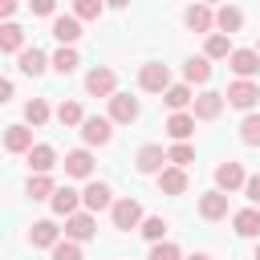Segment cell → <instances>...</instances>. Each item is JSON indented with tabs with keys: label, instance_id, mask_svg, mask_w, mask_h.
<instances>
[{
	"label": "cell",
	"instance_id": "6da1fadb",
	"mask_svg": "<svg viewBox=\"0 0 260 260\" xmlns=\"http://www.w3.org/2000/svg\"><path fill=\"white\" fill-rule=\"evenodd\" d=\"M138 85H142L146 93H167V89H171V69H167L162 61H146V65L138 69Z\"/></svg>",
	"mask_w": 260,
	"mask_h": 260
},
{
	"label": "cell",
	"instance_id": "7a4b0ae2",
	"mask_svg": "<svg viewBox=\"0 0 260 260\" xmlns=\"http://www.w3.org/2000/svg\"><path fill=\"white\" fill-rule=\"evenodd\" d=\"M110 219L118 232H130V228H142V203L138 199H118L110 207Z\"/></svg>",
	"mask_w": 260,
	"mask_h": 260
},
{
	"label": "cell",
	"instance_id": "3957f363",
	"mask_svg": "<svg viewBox=\"0 0 260 260\" xmlns=\"http://www.w3.org/2000/svg\"><path fill=\"white\" fill-rule=\"evenodd\" d=\"M85 89H89L93 98H114V93H118V73L106 69V65H98V69L85 73Z\"/></svg>",
	"mask_w": 260,
	"mask_h": 260
},
{
	"label": "cell",
	"instance_id": "277c9868",
	"mask_svg": "<svg viewBox=\"0 0 260 260\" xmlns=\"http://www.w3.org/2000/svg\"><path fill=\"white\" fill-rule=\"evenodd\" d=\"M162 162H167V150H162L158 142H146V146L134 154V167H138V175H162V171H167Z\"/></svg>",
	"mask_w": 260,
	"mask_h": 260
},
{
	"label": "cell",
	"instance_id": "5b68a950",
	"mask_svg": "<svg viewBox=\"0 0 260 260\" xmlns=\"http://www.w3.org/2000/svg\"><path fill=\"white\" fill-rule=\"evenodd\" d=\"M228 65H232L236 81H252V73H260V53L256 49H236L228 57Z\"/></svg>",
	"mask_w": 260,
	"mask_h": 260
},
{
	"label": "cell",
	"instance_id": "8992f818",
	"mask_svg": "<svg viewBox=\"0 0 260 260\" xmlns=\"http://www.w3.org/2000/svg\"><path fill=\"white\" fill-rule=\"evenodd\" d=\"M223 98H228V106H236V110H252V106L260 102V85H256V81H232Z\"/></svg>",
	"mask_w": 260,
	"mask_h": 260
},
{
	"label": "cell",
	"instance_id": "52a82bcc",
	"mask_svg": "<svg viewBox=\"0 0 260 260\" xmlns=\"http://www.w3.org/2000/svg\"><path fill=\"white\" fill-rule=\"evenodd\" d=\"M223 102H228L223 93H215V89H203V93L195 98V110H191V114H195V122H215V118L223 114Z\"/></svg>",
	"mask_w": 260,
	"mask_h": 260
},
{
	"label": "cell",
	"instance_id": "ba28073f",
	"mask_svg": "<svg viewBox=\"0 0 260 260\" xmlns=\"http://www.w3.org/2000/svg\"><path fill=\"white\" fill-rule=\"evenodd\" d=\"M81 138H85V146H106L110 138H114V122L110 118H85L81 122Z\"/></svg>",
	"mask_w": 260,
	"mask_h": 260
},
{
	"label": "cell",
	"instance_id": "9c48e42d",
	"mask_svg": "<svg viewBox=\"0 0 260 260\" xmlns=\"http://www.w3.org/2000/svg\"><path fill=\"white\" fill-rule=\"evenodd\" d=\"M244 183H248V175H244V167H240V162H232V158H228V162H219V167H215V191L232 195V191H236V187H244Z\"/></svg>",
	"mask_w": 260,
	"mask_h": 260
},
{
	"label": "cell",
	"instance_id": "30bf717a",
	"mask_svg": "<svg viewBox=\"0 0 260 260\" xmlns=\"http://www.w3.org/2000/svg\"><path fill=\"white\" fill-rule=\"evenodd\" d=\"M110 122H118V126L138 122V98H130V93H114V98H110Z\"/></svg>",
	"mask_w": 260,
	"mask_h": 260
},
{
	"label": "cell",
	"instance_id": "8fae6325",
	"mask_svg": "<svg viewBox=\"0 0 260 260\" xmlns=\"http://www.w3.org/2000/svg\"><path fill=\"white\" fill-rule=\"evenodd\" d=\"M81 203H85V211L93 215V211H106V207H114L118 199H114V191H110L106 183H98V179H93V183L81 191Z\"/></svg>",
	"mask_w": 260,
	"mask_h": 260
},
{
	"label": "cell",
	"instance_id": "7c38bea8",
	"mask_svg": "<svg viewBox=\"0 0 260 260\" xmlns=\"http://www.w3.org/2000/svg\"><path fill=\"white\" fill-rule=\"evenodd\" d=\"M28 244H32V248H57V244H61V228H57L53 219H37V223L28 228Z\"/></svg>",
	"mask_w": 260,
	"mask_h": 260
},
{
	"label": "cell",
	"instance_id": "4fadbf2b",
	"mask_svg": "<svg viewBox=\"0 0 260 260\" xmlns=\"http://www.w3.org/2000/svg\"><path fill=\"white\" fill-rule=\"evenodd\" d=\"M93 232H98V223H93V215H89V211H77V215H69V219H65V240H73V244L89 240Z\"/></svg>",
	"mask_w": 260,
	"mask_h": 260
},
{
	"label": "cell",
	"instance_id": "5bb4252c",
	"mask_svg": "<svg viewBox=\"0 0 260 260\" xmlns=\"http://www.w3.org/2000/svg\"><path fill=\"white\" fill-rule=\"evenodd\" d=\"M183 20H187L191 32H207V37H211V28H215V12H211L207 4H191V8L183 12Z\"/></svg>",
	"mask_w": 260,
	"mask_h": 260
},
{
	"label": "cell",
	"instance_id": "9a60e30c",
	"mask_svg": "<svg viewBox=\"0 0 260 260\" xmlns=\"http://www.w3.org/2000/svg\"><path fill=\"white\" fill-rule=\"evenodd\" d=\"M232 228H236V236H244V240H260V211H256V207L236 211V215H232Z\"/></svg>",
	"mask_w": 260,
	"mask_h": 260
},
{
	"label": "cell",
	"instance_id": "2e32d148",
	"mask_svg": "<svg viewBox=\"0 0 260 260\" xmlns=\"http://www.w3.org/2000/svg\"><path fill=\"white\" fill-rule=\"evenodd\" d=\"M37 142H32V130L28 126H8L4 130V150H12V154H28Z\"/></svg>",
	"mask_w": 260,
	"mask_h": 260
},
{
	"label": "cell",
	"instance_id": "e0dca14e",
	"mask_svg": "<svg viewBox=\"0 0 260 260\" xmlns=\"http://www.w3.org/2000/svg\"><path fill=\"white\" fill-rule=\"evenodd\" d=\"M28 167H32V175H49V171L57 167V150H53L49 142H37V146L28 150Z\"/></svg>",
	"mask_w": 260,
	"mask_h": 260
},
{
	"label": "cell",
	"instance_id": "ac0fdd59",
	"mask_svg": "<svg viewBox=\"0 0 260 260\" xmlns=\"http://www.w3.org/2000/svg\"><path fill=\"white\" fill-rule=\"evenodd\" d=\"M199 215L203 219H223L228 215V195L223 191H203L199 195Z\"/></svg>",
	"mask_w": 260,
	"mask_h": 260
},
{
	"label": "cell",
	"instance_id": "d6986e66",
	"mask_svg": "<svg viewBox=\"0 0 260 260\" xmlns=\"http://www.w3.org/2000/svg\"><path fill=\"white\" fill-rule=\"evenodd\" d=\"M53 37L61 41V49H73V41L81 37V20L77 16H57L53 20Z\"/></svg>",
	"mask_w": 260,
	"mask_h": 260
},
{
	"label": "cell",
	"instance_id": "ffe728a7",
	"mask_svg": "<svg viewBox=\"0 0 260 260\" xmlns=\"http://www.w3.org/2000/svg\"><path fill=\"white\" fill-rule=\"evenodd\" d=\"M65 175L89 179V175H93V154H89V150H69V154H65Z\"/></svg>",
	"mask_w": 260,
	"mask_h": 260
},
{
	"label": "cell",
	"instance_id": "44dd1931",
	"mask_svg": "<svg viewBox=\"0 0 260 260\" xmlns=\"http://www.w3.org/2000/svg\"><path fill=\"white\" fill-rule=\"evenodd\" d=\"M240 24H244V12H240L236 4H223V8H215V28H219L223 37L240 32Z\"/></svg>",
	"mask_w": 260,
	"mask_h": 260
},
{
	"label": "cell",
	"instance_id": "7402d4cb",
	"mask_svg": "<svg viewBox=\"0 0 260 260\" xmlns=\"http://www.w3.org/2000/svg\"><path fill=\"white\" fill-rule=\"evenodd\" d=\"M183 77H187V85H207L211 81V61L207 57H187Z\"/></svg>",
	"mask_w": 260,
	"mask_h": 260
},
{
	"label": "cell",
	"instance_id": "603a6c76",
	"mask_svg": "<svg viewBox=\"0 0 260 260\" xmlns=\"http://www.w3.org/2000/svg\"><path fill=\"white\" fill-rule=\"evenodd\" d=\"M49 203H53V211H57V215H65V219H69V215H77L81 191H73V187H57V195H53Z\"/></svg>",
	"mask_w": 260,
	"mask_h": 260
},
{
	"label": "cell",
	"instance_id": "cb8c5ba5",
	"mask_svg": "<svg viewBox=\"0 0 260 260\" xmlns=\"http://www.w3.org/2000/svg\"><path fill=\"white\" fill-rule=\"evenodd\" d=\"M167 134H171L175 142H187V138L195 134V114H171V118H167Z\"/></svg>",
	"mask_w": 260,
	"mask_h": 260
},
{
	"label": "cell",
	"instance_id": "d4e9b609",
	"mask_svg": "<svg viewBox=\"0 0 260 260\" xmlns=\"http://www.w3.org/2000/svg\"><path fill=\"white\" fill-rule=\"evenodd\" d=\"M158 191H167V195H183V191H187V171H183V167H167V171L158 175Z\"/></svg>",
	"mask_w": 260,
	"mask_h": 260
},
{
	"label": "cell",
	"instance_id": "484cf974",
	"mask_svg": "<svg viewBox=\"0 0 260 260\" xmlns=\"http://www.w3.org/2000/svg\"><path fill=\"white\" fill-rule=\"evenodd\" d=\"M16 65H20V73H24V77H41L49 61H45V53H41V49H24V53L16 57Z\"/></svg>",
	"mask_w": 260,
	"mask_h": 260
},
{
	"label": "cell",
	"instance_id": "4316f807",
	"mask_svg": "<svg viewBox=\"0 0 260 260\" xmlns=\"http://www.w3.org/2000/svg\"><path fill=\"white\" fill-rule=\"evenodd\" d=\"M162 102H167L175 114H187V106H195V98H191V85H171V89L162 93Z\"/></svg>",
	"mask_w": 260,
	"mask_h": 260
},
{
	"label": "cell",
	"instance_id": "83f0119b",
	"mask_svg": "<svg viewBox=\"0 0 260 260\" xmlns=\"http://www.w3.org/2000/svg\"><path fill=\"white\" fill-rule=\"evenodd\" d=\"M232 53H236V49H232V41H228L223 32H211L207 45H203V57H207V61H215V57H232Z\"/></svg>",
	"mask_w": 260,
	"mask_h": 260
},
{
	"label": "cell",
	"instance_id": "f1b7e54d",
	"mask_svg": "<svg viewBox=\"0 0 260 260\" xmlns=\"http://www.w3.org/2000/svg\"><path fill=\"white\" fill-rule=\"evenodd\" d=\"M167 162H171V167H183V171H187V167L195 162V146H191V142H175V146L167 150Z\"/></svg>",
	"mask_w": 260,
	"mask_h": 260
},
{
	"label": "cell",
	"instance_id": "f546056e",
	"mask_svg": "<svg viewBox=\"0 0 260 260\" xmlns=\"http://www.w3.org/2000/svg\"><path fill=\"white\" fill-rule=\"evenodd\" d=\"M20 45H24V32H20L16 24H4V28H0V49H4V53H24Z\"/></svg>",
	"mask_w": 260,
	"mask_h": 260
},
{
	"label": "cell",
	"instance_id": "4dcf8cb0",
	"mask_svg": "<svg viewBox=\"0 0 260 260\" xmlns=\"http://www.w3.org/2000/svg\"><path fill=\"white\" fill-rule=\"evenodd\" d=\"M53 195H57V187H53L49 175H32L28 179V199H53Z\"/></svg>",
	"mask_w": 260,
	"mask_h": 260
},
{
	"label": "cell",
	"instance_id": "1f68e13d",
	"mask_svg": "<svg viewBox=\"0 0 260 260\" xmlns=\"http://www.w3.org/2000/svg\"><path fill=\"white\" fill-rule=\"evenodd\" d=\"M138 232H142L150 244H162V236H167V219H162V215H146Z\"/></svg>",
	"mask_w": 260,
	"mask_h": 260
},
{
	"label": "cell",
	"instance_id": "d6a6232c",
	"mask_svg": "<svg viewBox=\"0 0 260 260\" xmlns=\"http://www.w3.org/2000/svg\"><path fill=\"white\" fill-rule=\"evenodd\" d=\"M77 65H81L77 49H57V53H53V69H57V73H73Z\"/></svg>",
	"mask_w": 260,
	"mask_h": 260
},
{
	"label": "cell",
	"instance_id": "836d02e7",
	"mask_svg": "<svg viewBox=\"0 0 260 260\" xmlns=\"http://www.w3.org/2000/svg\"><path fill=\"white\" fill-rule=\"evenodd\" d=\"M57 122H61V126H81L85 114H81L77 102H61V106H57Z\"/></svg>",
	"mask_w": 260,
	"mask_h": 260
},
{
	"label": "cell",
	"instance_id": "e575fe53",
	"mask_svg": "<svg viewBox=\"0 0 260 260\" xmlns=\"http://www.w3.org/2000/svg\"><path fill=\"white\" fill-rule=\"evenodd\" d=\"M240 138H244V146H260V114H248L240 122Z\"/></svg>",
	"mask_w": 260,
	"mask_h": 260
},
{
	"label": "cell",
	"instance_id": "d590c367",
	"mask_svg": "<svg viewBox=\"0 0 260 260\" xmlns=\"http://www.w3.org/2000/svg\"><path fill=\"white\" fill-rule=\"evenodd\" d=\"M24 122H28V126H45V122H49V106H45L41 98H32V102L24 106Z\"/></svg>",
	"mask_w": 260,
	"mask_h": 260
},
{
	"label": "cell",
	"instance_id": "8d00e7d4",
	"mask_svg": "<svg viewBox=\"0 0 260 260\" xmlns=\"http://www.w3.org/2000/svg\"><path fill=\"white\" fill-rule=\"evenodd\" d=\"M73 16H77V20H98V16H102V4H98V0H77V4H73Z\"/></svg>",
	"mask_w": 260,
	"mask_h": 260
},
{
	"label": "cell",
	"instance_id": "74e56055",
	"mask_svg": "<svg viewBox=\"0 0 260 260\" xmlns=\"http://www.w3.org/2000/svg\"><path fill=\"white\" fill-rule=\"evenodd\" d=\"M150 260H187V256L179 252V244H167V240H162V244L150 248Z\"/></svg>",
	"mask_w": 260,
	"mask_h": 260
},
{
	"label": "cell",
	"instance_id": "f35d334b",
	"mask_svg": "<svg viewBox=\"0 0 260 260\" xmlns=\"http://www.w3.org/2000/svg\"><path fill=\"white\" fill-rule=\"evenodd\" d=\"M53 260H81V244H73V240H61V244L53 248Z\"/></svg>",
	"mask_w": 260,
	"mask_h": 260
},
{
	"label": "cell",
	"instance_id": "ab89813d",
	"mask_svg": "<svg viewBox=\"0 0 260 260\" xmlns=\"http://www.w3.org/2000/svg\"><path fill=\"white\" fill-rule=\"evenodd\" d=\"M244 195H248L252 203H260V175H248V183H244Z\"/></svg>",
	"mask_w": 260,
	"mask_h": 260
},
{
	"label": "cell",
	"instance_id": "60d3db41",
	"mask_svg": "<svg viewBox=\"0 0 260 260\" xmlns=\"http://www.w3.org/2000/svg\"><path fill=\"white\" fill-rule=\"evenodd\" d=\"M32 12H37V16H49V12H53V0H32Z\"/></svg>",
	"mask_w": 260,
	"mask_h": 260
},
{
	"label": "cell",
	"instance_id": "b9f144b4",
	"mask_svg": "<svg viewBox=\"0 0 260 260\" xmlns=\"http://www.w3.org/2000/svg\"><path fill=\"white\" fill-rule=\"evenodd\" d=\"M187 260H211V256H207V252H195V256H187Z\"/></svg>",
	"mask_w": 260,
	"mask_h": 260
},
{
	"label": "cell",
	"instance_id": "7bdbcfd3",
	"mask_svg": "<svg viewBox=\"0 0 260 260\" xmlns=\"http://www.w3.org/2000/svg\"><path fill=\"white\" fill-rule=\"evenodd\" d=\"M256 260H260V240H256Z\"/></svg>",
	"mask_w": 260,
	"mask_h": 260
},
{
	"label": "cell",
	"instance_id": "ee69618b",
	"mask_svg": "<svg viewBox=\"0 0 260 260\" xmlns=\"http://www.w3.org/2000/svg\"><path fill=\"white\" fill-rule=\"evenodd\" d=\"M256 53H260V45H256Z\"/></svg>",
	"mask_w": 260,
	"mask_h": 260
}]
</instances>
